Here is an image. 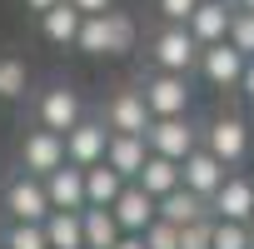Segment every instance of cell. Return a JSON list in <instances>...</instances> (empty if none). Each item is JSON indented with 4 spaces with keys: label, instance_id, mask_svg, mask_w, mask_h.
<instances>
[{
    "label": "cell",
    "instance_id": "obj_13",
    "mask_svg": "<svg viewBox=\"0 0 254 249\" xmlns=\"http://www.w3.org/2000/svg\"><path fill=\"white\" fill-rule=\"evenodd\" d=\"M40 189H45V204L60 209V214H80L85 209V170H75V165H60L55 175H45Z\"/></svg>",
    "mask_w": 254,
    "mask_h": 249
},
{
    "label": "cell",
    "instance_id": "obj_26",
    "mask_svg": "<svg viewBox=\"0 0 254 249\" xmlns=\"http://www.w3.org/2000/svg\"><path fill=\"white\" fill-rule=\"evenodd\" d=\"M224 45L229 50H239L244 60H254V15H229V35H224Z\"/></svg>",
    "mask_w": 254,
    "mask_h": 249
},
{
    "label": "cell",
    "instance_id": "obj_5",
    "mask_svg": "<svg viewBox=\"0 0 254 249\" xmlns=\"http://www.w3.org/2000/svg\"><path fill=\"white\" fill-rule=\"evenodd\" d=\"M145 150L160 155V160H170V165H180V160H190V155L199 150V124H194L190 115H185V120H150Z\"/></svg>",
    "mask_w": 254,
    "mask_h": 249
},
{
    "label": "cell",
    "instance_id": "obj_1",
    "mask_svg": "<svg viewBox=\"0 0 254 249\" xmlns=\"http://www.w3.org/2000/svg\"><path fill=\"white\" fill-rule=\"evenodd\" d=\"M194 60H199V45L190 40L185 25H160L150 35V65H155V75H185L190 80Z\"/></svg>",
    "mask_w": 254,
    "mask_h": 249
},
{
    "label": "cell",
    "instance_id": "obj_9",
    "mask_svg": "<svg viewBox=\"0 0 254 249\" xmlns=\"http://www.w3.org/2000/svg\"><path fill=\"white\" fill-rule=\"evenodd\" d=\"M254 214V180L249 175H224V185L209 199V219L219 224H249Z\"/></svg>",
    "mask_w": 254,
    "mask_h": 249
},
{
    "label": "cell",
    "instance_id": "obj_24",
    "mask_svg": "<svg viewBox=\"0 0 254 249\" xmlns=\"http://www.w3.org/2000/svg\"><path fill=\"white\" fill-rule=\"evenodd\" d=\"M30 90V70L15 55H0V100H20Z\"/></svg>",
    "mask_w": 254,
    "mask_h": 249
},
{
    "label": "cell",
    "instance_id": "obj_25",
    "mask_svg": "<svg viewBox=\"0 0 254 249\" xmlns=\"http://www.w3.org/2000/svg\"><path fill=\"white\" fill-rule=\"evenodd\" d=\"M75 50H85V55H110V25H105V15H90V20H80Z\"/></svg>",
    "mask_w": 254,
    "mask_h": 249
},
{
    "label": "cell",
    "instance_id": "obj_14",
    "mask_svg": "<svg viewBox=\"0 0 254 249\" xmlns=\"http://www.w3.org/2000/svg\"><path fill=\"white\" fill-rule=\"evenodd\" d=\"M110 219H115V229H120V234H145V229L155 224V199H150V194H140L135 185H125V189H120V199L110 204Z\"/></svg>",
    "mask_w": 254,
    "mask_h": 249
},
{
    "label": "cell",
    "instance_id": "obj_3",
    "mask_svg": "<svg viewBox=\"0 0 254 249\" xmlns=\"http://www.w3.org/2000/svg\"><path fill=\"white\" fill-rule=\"evenodd\" d=\"M199 150L214 155L224 170H229V165H244V160H249V124H244L239 115H214L204 130H199Z\"/></svg>",
    "mask_w": 254,
    "mask_h": 249
},
{
    "label": "cell",
    "instance_id": "obj_12",
    "mask_svg": "<svg viewBox=\"0 0 254 249\" xmlns=\"http://www.w3.org/2000/svg\"><path fill=\"white\" fill-rule=\"evenodd\" d=\"M194 70H199V75H204L214 90H239V75H244V55H239V50H229V45L219 40V45H204V50H199Z\"/></svg>",
    "mask_w": 254,
    "mask_h": 249
},
{
    "label": "cell",
    "instance_id": "obj_10",
    "mask_svg": "<svg viewBox=\"0 0 254 249\" xmlns=\"http://www.w3.org/2000/svg\"><path fill=\"white\" fill-rule=\"evenodd\" d=\"M65 140V165H75V170H90V165H100L105 160V145H110V135H105V124L100 120H80L70 135H60Z\"/></svg>",
    "mask_w": 254,
    "mask_h": 249
},
{
    "label": "cell",
    "instance_id": "obj_18",
    "mask_svg": "<svg viewBox=\"0 0 254 249\" xmlns=\"http://www.w3.org/2000/svg\"><path fill=\"white\" fill-rule=\"evenodd\" d=\"M135 189H140V194H150V199L160 204L165 194H175V189H180V165H170V160L150 155V160H145V170L135 175Z\"/></svg>",
    "mask_w": 254,
    "mask_h": 249
},
{
    "label": "cell",
    "instance_id": "obj_34",
    "mask_svg": "<svg viewBox=\"0 0 254 249\" xmlns=\"http://www.w3.org/2000/svg\"><path fill=\"white\" fill-rule=\"evenodd\" d=\"M60 0H25V10H35V15H45V10H55Z\"/></svg>",
    "mask_w": 254,
    "mask_h": 249
},
{
    "label": "cell",
    "instance_id": "obj_2",
    "mask_svg": "<svg viewBox=\"0 0 254 249\" xmlns=\"http://www.w3.org/2000/svg\"><path fill=\"white\" fill-rule=\"evenodd\" d=\"M140 100L150 110V120H185L194 105V90L185 75H145L140 80Z\"/></svg>",
    "mask_w": 254,
    "mask_h": 249
},
{
    "label": "cell",
    "instance_id": "obj_36",
    "mask_svg": "<svg viewBox=\"0 0 254 249\" xmlns=\"http://www.w3.org/2000/svg\"><path fill=\"white\" fill-rule=\"evenodd\" d=\"M244 229H249V244H254V214H249V224H244Z\"/></svg>",
    "mask_w": 254,
    "mask_h": 249
},
{
    "label": "cell",
    "instance_id": "obj_8",
    "mask_svg": "<svg viewBox=\"0 0 254 249\" xmlns=\"http://www.w3.org/2000/svg\"><path fill=\"white\" fill-rule=\"evenodd\" d=\"M60 165H65V140H60V135L40 130V124L20 135V175L45 180V175H55Z\"/></svg>",
    "mask_w": 254,
    "mask_h": 249
},
{
    "label": "cell",
    "instance_id": "obj_31",
    "mask_svg": "<svg viewBox=\"0 0 254 249\" xmlns=\"http://www.w3.org/2000/svg\"><path fill=\"white\" fill-rule=\"evenodd\" d=\"M209 224L214 219H199V224L180 229V249H209Z\"/></svg>",
    "mask_w": 254,
    "mask_h": 249
},
{
    "label": "cell",
    "instance_id": "obj_19",
    "mask_svg": "<svg viewBox=\"0 0 254 249\" xmlns=\"http://www.w3.org/2000/svg\"><path fill=\"white\" fill-rule=\"evenodd\" d=\"M120 189H125V180L110 165H90L85 170V209H110L120 199Z\"/></svg>",
    "mask_w": 254,
    "mask_h": 249
},
{
    "label": "cell",
    "instance_id": "obj_29",
    "mask_svg": "<svg viewBox=\"0 0 254 249\" xmlns=\"http://www.w3.org/2000/svg\"><path fill=\"white\" fill-rule=\"evenodd\" d=\"M140 244H145V249H180V229H170L165 219H155V224L140 234Z\"/></svg>",
    "mask_w": 254,
    "mask_h": 249
},
{
    "label": "cell",
    "instance_id": "obj_32",
    "mask_svg": "<svg viewBox=\"0 0 254 249\" xmlns=\"http://www.w3.org/2000/svg\"><path fill=\"white\" fill-rule=\"evenodd\" d=\"M65 5H70V10H80V15L90 20V15H105V10H115V0H65Z\"/></svg>",
    "mask_w": 254,
    "mask_h": 249
},
{
    "label": "cell",
    "instance_id": "obj_17",
    "mask_svg": "<svg viewBox=\"0 0 254 249\" xmlns=\"http://www.w3.org/2000/svg\"><path fill=\"white\" fill-rule=\"evenodd\" d=\"M155 219H165L170 229H190V224L209 219V204L194 199V194H185V189H175V194H165V199L155 204Z\"/></svg>",
    "mask_w": 254,
    "mask_h": 249
},
{
    "label": "cell",
    "instance_id": "obj_7",
    "mask_svg": "<svg viewBox=\"0 0 254 249\" xmlns=\"http://www.w3.org/2000/svg\"><path fill=\"white\" fill-rule=\"evenodd\" d=\"M100 124H105V135H130V140H145V130H150V110H145L140 90H115V95L105 100Z\"/></svg>",
    "mask_w": 254,
    "mask_h": 249
},
{
    "label": "cell",
    "instance_id": "obj_20",
    "mask_svg": "<svg viewBox=\"0 0 254 249\" xmlns=\"http://www.w3.org/2000/svg\"><path fill=\"white\" fill-rule=\"evenodd\" d=\"M80 20H85V15H80V10H70L65 0H60L55 10H45V15H40V35H45L50 45H75V35H80Z\"/></svg>",
    "mask_w": 254,
    "mask_h": 249
},
{
    "label": "cell",
    "instance_id": "obj_27",
    "mask_svg": "<svg viewBox=\"0 0 254 249\" xmlns=\"http://www.w3.org/2000/svg\"><path fill=\"white\" fill-rule=\"evenodd\" d=\"M0 249H45V234H40V224H5Z\"/></svg>",
    "mask_w": 254,
    "mask_h": 249
},
{
    "label": "cell",
    "instance_id": "obj_15",
    "mask_svg": "<svg viewBox=\"0 0 254 249\" xmlns=\"http://www.w3.org/2000/svg\"><path fill=\"white\" fill-rule=\"evenodd\" d=\"M229 5H214V0H199V5H194V15L185 20V30H190V40L204 50V45H219L224 35H229Z\"/></svg>",
    "mask_w": 254,
    "mask_h": 249
},
{
    "label": "cell",
    "instance_id": "obj_33",
    "mask_svg": "<svg viewBox=\"0 0 254 249\" xmlns=\"http://www.w3.org/2000/svg\"><path fill=\"white\" fill-rule=\"evenodd\" d=\"M239 95L254 105V60H244V75H239Z\"/></svg>",
    "mask_w": 254,
    "mask_h": 249
},
{
    "label": "cell",
    "instance_id": "obj_23",
    "mask_svg": "<svg viewBox=\"0 0 254 249\" xmlns=\"http://www.w3.org/2000/svg\"><path fill=\"white\" fill-rule=\"evenodd\" d=\"M105 25H110V55H130L140 30H135V15H125V10H105Z\"/></svg>",
    "mask_w": 254,
    "mask_h": 249
},
{
    "label": "cell",
    "instance_id": "obj_6",
    "mask_svg": "<svg viewBox=\"0 0 254 249\" xmlns=\"http://www.w3.org/2000/svg\"><path fill=\"white\" fill-rule=\"evenodd\" d=\"M0 209L10 214V224H45V219H50L45 189H40V180H30V175L5 180V189H0Z\"/></svg>",
    "mask_w": 254,
    "mask_h": 249
},
{
    "label": "cell",
    "instance_id": "obj_22",
    "mask_svg": "<svg viewBox=\"0 0 254 249\" xmlns=\"http://www.w3.org/2000/svg\"><path fill=\"white\" fill-rule=\"evenodd\" d=\"M80 234H85V249H115L120 244L110 209H80Z\"/></svg>",
    "mask_w": 254,
    "mask_h": 249
},
{
    "label": "cell",
    "instance_id": "obj_4",
    "mask_svg": "<svg viewBox=\"0 0 254 249\" xmlns=\"http://www.w3.org/2000/svg\"><path fill=\"white\" fill-rule=\"evenodd\" d=\"M80 120H85V100H80V90H70V85H45V90L35 95V124H40V130H50V135H70Z\"/></svg>",
    "mask_w": 254,
    "mask_h": 249
},
{
    "label": "cell",
    "instance_id": "obj_37",
    "mask_svg": "<svg viewBox=\"0 0 254 249\" xmlns=\"http://www.w3.org/2000/svg\"><path fill=\"white\" fill-rule=\"evenodd\" d=\"M214 5H229V10H234V0H214Z\"/></svg>",
    "mask_w": 254,
    "mask_h": 249
},
{
    "label": "cell",
    "instance_id": "obj_16",
    "mask_svg": "<svg viewBox=\"0 0 254 249\" xmlns=\"http://www.w3.org/2000/svg\"><path fill=\"white\" fill-rule=\"evenodd\" d=\"M145 160H150V150H145V140H130V135H110V145H105V160L100 165H110L125 185H135V175L145 170Z\"/></svg>",
    "mask_w": 254,
    "mask_h": 249
},
{
    "label": "cell",
    "instance_id": "obj_11",
    "mask_svg": "<svg viewBox=\"0 0 254 249\" xmlns=\"http://www.w3.org/2000/svg\"><path fill=\"white\" fill-rule=\"evenodd\" d=\"M224 175H229V170H224L214 155H204V150H194L190 160H180V189L194 194V199H204V204L214 199V189L224 185Z\"/></svg>",
    "mask_w": 254,
    "mask_h": 249
},
{
    "label": "cell",
    "instance_id": "obj_30",
    "mask_svg": "<svg viewBox=\"0 0 254 249\" xmlns=\"http://www.w3.org/2000/svg\"><path fill=\"white\" fill-rule=\"evenodd\" d=\"M194 5H199V0H160V20L165 25H185L194 15Z\"/></svg>",
    "mask_w": 254,
    "mask_h": 249
},
{
    "label": "cell",
    "instance_id": "obj_35",
    "mask_svg": "<svg viewBox=\"0 0 254 249\" xmlns=\"http://www.w3.org/2000/svg\"><path fill=\"white\" fill-rule=\"evenodd\" d=\"M115 249H145V244H140V234H120V244H115Z\"/></svg>",
    "mask_w": 254,
    "mask_h": 249
},
{
    "label": "cell",
    "instance_id": "obj_28",
    "mask_svg": "<svg viewBox=\"0 0 254 249\" xmlns=\"http://www.w3.org/2000/svg\"><path fill=\"white\" fill-rule=\"evenodd\" d=\"M209 249H254L249 244V229L244 224H209Z\"/></svg>",
    "mask_w": 254,
    "mask_h": 249
},
{
    "label": "cell",
    "instance_id": "obj_21",
    "mask_svg": "<svg viewBox=\"0 0 254 249\" xmlns=\"http://www.w3.org/2000/svg\"><path fill=\"white\" fill-rule=\"evenodd\" d=\"M40 234H45V249H85L80 214H60V209H50V219L40 224Z\"/></svg>",
    "mask_w": 254,
    "mask_h": 249
}]
</instances>
